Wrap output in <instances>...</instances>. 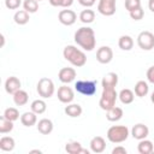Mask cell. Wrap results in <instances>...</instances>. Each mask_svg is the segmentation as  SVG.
<instances>
[{
  "mask_svg": "<svg viewBox=\"0 0 154 154\" xmlns=\"http://www.w3.org/2000/svg\"><path fill=\"white\" fill-rule=\"evenodd\" d=\"M150 101L154 103V91H153V93H152V95H150Z\"/></svg>",
  "mask_w": 154,
  "mask_h": 154,
  "instance_id": "43",
  "label": "cell"
},
{
  "mask_svg": "<svg viewBox=\"0 0 154 154\" xmlns=\"http://www.w3.org/2000/svg\"><path fill=\"white\" fill-rule=\"evenodd\" d=\"M64 112L66 113V116H69L71 118H77L82 114L83 109H82L81 105H78V103H67Z\"/></svg>",
  "mask_w": 154,
  "mask_h": 154,
  "instance_id": "19",
  "label": "cell"
},
{
  "mask_svg": "<svg viewBox=\"0 0 154 154\" xmlns=\"http://www.w3.org/2000/svg\"><path fill=\"white\" fill-rule=\"evenodd\" d=\"M78 2H79L82 6L89 8V7H91V6L96 2V0H78Z\"/></svg>",
  "mask_w": 154,
  "mask_h": 154,
  "instance_id": "39",
  "label": "cell"
},
{
  "mask_svg": "<svg viewBox=\"0 0 154 154\" xmlns=\"http://www.w3.org/2000/svg\"><path fill=\"white\" fill-rule=\"evenodd\" d=\"M106 112H107L106 113V118L109 122H118V120H120L123 118V114H124L123 109L120 107H117V106L112 107L111 109H108Z\"/></svg>",
  "mask_w": 154,
  "mask_h": 154,
  "instance_id": "20",
  "label": "cell"
},
{
  "mask_svg": "<svg viewBox=\"0 0 154 154\" xmlns=\"http://www.w3.org/2000/svg\"><path fill=\"white\" fill-rule=\"evenodd\" d=\"M22 5V0H5V6L10 10H16Z\"/></svg>",
  "mask_w": 154,
  "mask_h": 154,
  "instance_id": "37",
  "label": "cell"
},
{
  "mask_svg": "<svg viewBox=\"0 0 154 154\" xmlns=\"http://www.w3.org/2000/svg\"><path fill=\"white\" fill-rule=\"evenodd\" d=\"M118 46L123 51H130L134 47V40L129 35H122L118 40Z\"/></svg>",
  "mask_w": 154,
  "mask_h": 154,
  "instance_id": "26",
  "label": "cell"
},
{
  "mask_svg": "<svg viewBox=\"0 0 154 154\" xmlns=\"http://www.w3.org/2000/svg\"><path fill=\"white\" fill-rule=\"evenodd\" d=\"M118 97H119V100H120L122 103H124V105H129V103H131V102L134 101V99H135V94H134V91H132L131 89L125 88V89H122V90L119 91Z\"/></svg>",
  "mask_w": 154,
  "mask_h": 154,
  "instance_id": "22",
  "label": "cell"
},
{
  "mask_svg": "<svg viewBox=\"0 0 154 154\" xmlns=\"http://www.w3.org/2000/svg\"><path fill=\"white\" fill-rule=\"evenodd\" d=\"M90 150L93 153H96V154H100L102 153L105 149H106V141L103 137L101 136H95L90 140Z\"/></svg>",
  "mask_w": 154,
  "mask_h": 154,
  "instance_id": "14",
  "label": "cell"
},
{
  "mask_svg": "<svg viewBox=\"0 0 154 154\" xmlns=\"http://www.w3.org/2000/svg\"><path fill=\"white\" fill-rule=\"evenodd\" d=\"M149 91V87H148V83L144 82V81H138L136 84H135V94L138 96V97H143L148 94Z\"/></svg>",
  "mask_w": 154,
  "mask_h": 154,
  "instance_id": "29",
  "label": "cell"
},
{
  "mask_svg": "<svg viewBox=\"0 0 154 154\" xmlns=\"http://www.w3.org/2000/svg\"><path fill=\"white\" fill-rule=\"evenodd\" d=\"M102 88H116L118 84V75L116 72H108L103 76L101 81Z\"/></svg>",
  "mask_w": 154,
  "mask_h": 154,
  "instance_id": "16",
  "label": "cell"
},
{
  "mask_svg": "<svg viewBox=\"0 0 154 154\" xmlns=\"http://www.w3.org/2000/svg\"><path fill=\"white\" fill-rule=\"evenodd\" d=\"M20 81L16 77V76H11V77H8L7 79H6V82H5V90H6V93H8V94H14L17 90H19L20 89Z\"/></svg>",
  "mask_w": 154,
  "mask_h": 154,
  "instance_id": "15",
  "label": "cell"
},
{
  "mask_svg": "<svg viewBox=\"0 0 154 154\" xmlns=\"http://www.w3.org/2000/svg\"><path fill=\"white\" fill-rule=\"evenodd\" d=\"M126 153H128L126 149L124 147H122V146H118V147L112 149V154H126Z\"/></svg>",
  "mask_w": 154,
  "mask_h": 154,
  "instance_id": "40",
  "label": "cell"
},
{
  "mask_svg": "<svg viewBox=\"0 0 154 154\" xmlns=\"http://www.w3.org/2000/svg\"><path fill=\"white\" fill-rule=\"evenodd\" d=\"M30 153H38V154H41L42 152H41V150H38V149H34V150H30Z\"/></svg>",
  "mask_w": 154,
  "mask_h": 154,
  "instance_id": "42",
  "label": "cell"
},
{
  "mask_svg": "<svg viewBox=\"0 0 154 154\" xmlns=\"http://www.w3.org/2000/svg\"><path fill=\"white\" fill-rule=\"evenodd\" d=\"M49 4L54 7H70L73 4V0H48Z\"/></svg>",
  "mask_w": 154,
  "mask_h": 154,
  "instance_id": "34",
  "label": "cell"
},
{
  "mask_svg": "<svg viewBox=\"0 0 154 154\" xmlns=\"http://www.w3.org/2000/svg\"><path fill=\"white\" fill-rule=\"evenodd\" d=\"M6 119H8V120H11V122H14V120H17L18 118H19V112H18V109L17 108H14V107H8V108H6L5 111H4V114H2Z\"/></svg>",
  "mask_w": 154,
  "mask_h": 154,
  "instance_id": "33",
  "label": "cell"
},
{
  "mask_svg": "<svg viewBox=\"0 0 154 154\" xmlns=\"http://www.w3.org/2000/svg\"><path fill=\"white\" fill-rule=\"evenodd\" d=\"M58 77H59L60 82H63L65 84L71 83L76 78V70L72 69V67H63V69H60V71L58 73Z\"/></svg>",
  "mask_w": 154,
  "mask_h": 154,
  "instance_id": "12",
  "label": "cell"
},
{
  "mask_svg": "<svg viewBox=\"0 0 154 154\" xmlns=\"http://www.w3.org/2000/svg\"><path fill=\"white\" fill-rule=\"evenodd\" d=\"M96 81H77L75 83V89L82 95L91 96L96 93Z\"/></svg>",
  "mask_w": 154,
  "mask_h": 154,
  "instance_id": "6",
  "label": "cell"
},
{
  "mask_svg": "<svg viewBox=\"0 0 154 154\" xmlns=\"http://www.w3.org/2000/svg\"><path fill=\"white\" fill-rule=\"evenodd\" d=\"M154 149V144L149 140H140V143L137 146V150L140 154H152Z\"/></svg>",
  "mask_w": 154,
  "mask_h": 154,
  "instance_id": "23",
  "label": "cell"
},
{
  "mask_svg": "<svg viewBox=\"0 0 154 154\" xmlns=\"http://www.w3.org/2000/svg\"><path fill=\"white\" fill-rule=\"evenodd\" d=\"M118 99V93L116 91V88H105L102 90L99 106L103 111H108L112 107L116 106V101Z\"/></svg>",
  "mask_w": 154,
  "mask_h": 154,
  "instance_id": "4",
  "label": "cell"
},
{
  "mask_svg": "<svg viewBox=\"0 0 154 154\" xmlns=\"http://www.w3.org/2000/svg\"><path fill=\"white\" fill-rule=\"evenodd\" d=\"M36 90L38 93V95L43 99H49L53 96L54 91H55V88H54V83L51 78H47V77H43L41 78L38 82H37V85H36Z\"/></svg>",
  "mask_w": 154,
  "mask_h": 154,
  "instance_id": "5",
  "label": "cell"
},
{
  "mask_svg": "<svg viewBox=\"0 0 154 154\" xmlns=\"http://www.w3.org/2000/svg\"><path fill=\"white\" fill-rule=\"evenodd\" d=\"M129 13H130V17L134 20H141L143 18V16H144V11L142 10V7H138V8L134 10V11H131Z\"/></svg>",
  "mask_w": 154,
  "mask_h": 154,
  "instance_id": "36",
  "label": "cell"
},
{
  "mask_svg": "<svg viewBox=\"0 0 154 154\" xmlns=\"http://www.w3.org/2000/svg\"><path fill=\"white\" fill-rule=\"evenodd\" d=\"M137 45L143 51H150L154 48V34L150 31H141L137 36Z\"/></svg>",
  "mask_w": 154,
  "mask_h": 154,
  "instance_id": "7",
  "label": "cell"
},
{
  "mask_svg": "<svg viewBox=\"0 0 154 154\" xmlns=\"http://www.w3.org/2000/svg\"><path fill=\"white\" fill-rule=\"evenodd\" d=\"M14 138L11 136H4L0 138V149L4 152H12L14 149Z\"/></svg>",
  "mask_w": 154,
  "mask_h": 154,
  "instance_id": "25",
  "label": "cell"
},
{
  "mask_svg": "<svg viewBox=\"0 0 154 154\" xmlns=\"http://www.w3.org/2000/svg\"><path fill=\"white\" fill-rule=\"evenodd\" d=\"M147 79H148V82L154 84V66H150L147 70Z\"/></svg>",
  "mask_w": 154,
  "mask_h": 154,
  "instance_id": "38",
  "label": "cell"
},
{
  "mask_svg": "<svg viewBox=\"0 0 154 154\" xmlns=\"http://www.w3.org/2000/svg\"><path fill=\"white\" fill-rule=\"evenodd\" d=\"M30 108H31V111L35 112L36 114H42V113L46 112V109H47V105H46V102H45L43 100L37 99V100H34V101L31 102Z\"/></svg>",
  "mask_w": 154,
  "mask_h": 154,
  "instance_id": "28",
  "label": "cell"
},
{
  "mask_svg": "<svg viewBox=\"0 0 154 154\" xmlns=\"http://www.w3.org/2000/svg\"><path fill=\"white\" fill-rule=\"evenodd\" d=\"M131 135H132L134 138H136V140L140 141V140L146 138V137L149 135V129H148L147 125H144V124H142V123H138V124H136V125L132 126V129H131Z\"/></svg>",
  "mask_w": 154,
  "mask_h": 154,
  "instance_id": "13",
  "label": "cell"
},
{
  "mask_svg": "<svg viewBox=\"0 0 154 154\" xmlns=\"http://www.w3.org/2000/svg\"><path fill=\"white\" fill-rule=\"evenodd\" d=\"M63 55L64 58L73 66L76 67H82L85 65L87 63V55L83 51H81L79 48L72 46V45H69L64 48L63 51Z\"/></svg>",
  "mask_w": 154,
  "mask_h": 154,
  "instance_id": "2",
  "label": "cell"
},
{
  "mask_svg": "<svg viewBox=\"0 0 154 154\" xmlns=\"http://www.w3.org/2000/svg\"><path fill=\"white\" fill-rule=\"evenodd\" d=\"M13 130V122L6 119L4 116L0 118V134H7Z\"/></svg>",
  "mask_w": 154,
  "mask_h": 154,
  "instance_id": "31",
  "label": "cell"
},
{
  "mask_svg": "<svg viewBox=\"0 0 154 154\" xmlns=\"http://www.w3.org/2000/svg\"><path fill=\"white\" fill-rule=\"evenodd\" d=\"M107 140L112 143H122L129 137V129L125 125H113L107 130Z\"/></svg>",
  "mask_w": 154,
  "mask_h": 154,
  "instance_id": "3",
  "label": "cell"
},
{
  "mask_svg": "<svg viewBox=\"0 0 154 154\" xmlns=\"http://www.w3.org/2000/svg\"><path fill=\"white\" fill-rule=\"evenodd\" d=\"M97 11L106 17L113 16L116 13V0H99Z\"/></svg>",
  "mask_w": 154,
  "mask_h": 154,
  "instance_id": "8",
  "label": "cell"
},
{
  "mask_svg": "<svg viewBox=\"0 0 154 154\" xmlns=\"http://www.w3.org/2000/svg\"><path fill=\"white\" fill-rule=\"evenodd\" d=\"M96 59L100 64H108L113 59V51L108 46H102L96 51Z\"/></svg>",
  "mask_w": 154,
  "mask_h": 154,
  "instance_id": "10",
  "label": "cell"
},
{
  "mask_svg": "<svg viewBox=\"0 0 154 154\" xmlns=\"http://www.w3.org/2000/svg\"><path fill=\"white\" fill-rule=\"evenodd\" d=\"M37 130L42 135H49L53 131V122L48 118H42L37 123Z\"/></svg>",
  "mask_w": 154,
  "mask_h": 154,
  "instance_id": "17",
  "label": "cell"
},
{
  "mask_svg": "<svg viewBox=\"0 0 154 154\" xmlns=\"http://www.w3.org/2000/svg\"><path fill=\"white\" fill-rule=\"evenodd\" d=\"M37 1H41V0H37Z\"/></svg>",
  "mask_w": 154,
  "mask_h": 154,
  "instance_id": "44",
  "label": "cell"
},
{
  "mask_svg": "<svg viewBox=\"0 0 154 154\" xmlns=\"http://www.w3.org/2000/svg\"><path fill=\"white\" fill-rule=\"evenodd\" d=\"M75 42L84 51H93L96 46L95 32L89 26H82L75 32Z\"/></svg>",
  "mask_w": 154,
  "mask_h": 154,
  "instance_id": "1",
  "label": "cell"
},
{
  "mask_svg": "<svg viewBox=\"0 0 154 154\" xmlns=\"http://www.w3.org/2000/svg\"><path fill=\"white\" fill-rule=\"evenodd\" d=\"M58 19L63 25L70 26L73 25L77 20V14L72 10H61L58 14Z\"/></svg>",
  "mask_w": 154,
  "mask_h": 154,
  "instance_id": "9",
  "label": "cell"
},
{
  "mask_svg": "<svg viewBox=\"0 0 154 154\" xmlns=\"http://www.w3.org/2000/svg\"><path fill=\"white\" fill-rule=\"evenodd\" d=\"M37 122V117H36V113L35 112H24L22 116H20V123L24 125V126H32L35 125Z\"/></svg>",
  "mask_w": 154,
  "mask_h": 154,
  "instance_id": "21",
  "label": "cell"
},
{
  "mask_svg": "<svg viewBox=\"0 0 154 154\" xmlns=\"http://www.w3.org/2000/svg\"><path fill=\"white\" fill-rule=\"evenodd\" d=\"M79 19L82 23L84 24H90L94 22L95 19V12L90 8H87V10H83L81 13H79Z\"/></svg>",
  "mask_w": 154,
  "mask_h": 154,
  "instance_id": "30",
  "label": "cell"
},
{
  "mask_svg": "<svg viewBox=\"0 0 154 154\" xmlns=\"http://www.w3.org/2000/svg\"><path fill=\"white\" fill-rule=\"evenodd\" d=\"M23 7L29 13H35L38 10V1L37 0H24Z\"/></svg>",
  "mask_w": 154,
  "mask_h": 154,
  "instance_id": "32",
  "label": "cell"
},
{
  "mask_svg": "<svg viewBox=\"0 0 154 154\" xmlns=\"http://www.w3.org/2000/svg\"><path fill=\"white\" fill-rule=\"evenodd\" d=\"M65 150L69 153V154H81V153H85V154H89V150L87 149H83L82 144L77 141H71L69 143H66L65 146Z\"/></svg>",
  "mask_w": 154,
  "mask_h": 154,
  "instance_id": "18",
  "label": "cell"
},
{
  "mask_svg": "<svg viewBox=\"0 0 154 154\" xmlns=\"http://www.w3.org/2000/svg\"><path fill=\"white\" fill-rule=\"evenodd\" d=\"M58 99L60 102L63 103H71L72 100L75 99V93L72 90V88L67 87V85H61L58 88Z\"/></svg>",
  "mask_w": 154,
  "mask_h": 154,
  "instance_id": "11",
  "label": "cell"
},
{
  "mask_svg": "<svg viewBox=\"0 0 154 154\" xmlns=\"http://www.w3.org/2000/svg\"><path fill=\"white\" fill-rule=\"evenodd\" d=\"M29 14H30V13L26 12L25 10H19V11H17V12L14 13V16H13L14 23L18 24V25H24V24H26V23L29 22V19H30Z\"/></svg>",
  "mask_w": 154,
  "mask_h": 154,
  "instance_id": "27",
  "label": "cell"
},
{
  "mask_svg": "<svg viewBox=\"0 0 154 154\" xmlns=\"http://www.w3.org/2000/svg\"><path fill=\"white\" fill-rule=\"evenodd\" d=\"M28 100H29V95H28V93L25 90L19 89V90H17L13 94V102L17 106H24V105H26Z\"/></svg>",
  "mask_w": 154,
  "mask_h": 154,
  "instance_id": "24",
  "label": "cell"
},
{
  "mask_svg": "<svg viewBox=\"0 0 154 154\" xmlns=\"http://www.w3.org/2000/svg\"><path fill=\"white\" fill-rule=\"evenodd\" d=\"M138 7H141V0H125V8L129 12H131Z\"/></svg>",
  "mask_w": 154,
  "mask_h": 154,
  "instance_id": "35",
  "label": "cell"
},
{
  "mask_svg": "<svg viewBox=\"0 0 154 154\" xmlns=\"http://www.w3.org/2000/svg\"><path fill=\"white\" fill-rule=\"evenodd\" d=\"M148 7H149V10L154 13V0H149V1H148Z\"/></svg>",
  "mask_w": 154,
  "mask_h": 154,
  "instance_id": "41",
  "label": "cell"
}]
</instances>
